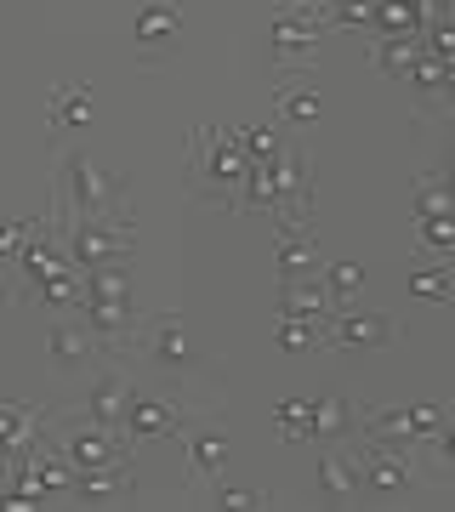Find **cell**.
<instances>
[{
	"label": "cell",
	"mask_w": 455,
	"mask_h": 512,
	"mask_svg": "<svg viewBox=\"0 0 455 512\" xmlns=\"http://www.w3.org/2000/svg\"><path fill=\"white\" fill-rule=\"evenodd\" d=\"M182 29L177 6L171 0H148L143 12H137V46H160V40H171Z\"/></svg>",
	"instance_id": "4fadbf2b"
},
{
	"label": "cell",
	"mask_w": 455,
	"mask_h": 512,
	"mask_svg": "<svg viewBox=\"0 0 455 512\" xmlns=\"http://www.w3.org/2000/svg\"><path fill=\"white\" fill-rule=\"evenodd\" d=\"M63 245H69L74 268L91 274V268H120L131 251V217H80L63 222Z\"/></svg>",
	"instance_id": "6da1fadb"
},
{
	"label": "cell",
	"mask_w": 455,
	"mask_h": 512,
	"mask_svg": "<svg viewBox=\"0 0 455 512\" xmlns=\"http://www.w3.org/2000/svg\"><path fill=\"white\" fill-rule=\"evenodd\" d=\"M444 461H450V467H455V427H450V433H444Z\"/></svg>",
	"instance_id": "83f0119b"
},
{
	"label": "cell",
	"mask_w": 455,
	"mask_h": 512,
	"mask_svg": "<svg viewBox=\"0 0 455 512\" xmlns=\"http://www.w3.org/2000/svg\"><path fill=\"white\" fill-rule=\"evenodd\" d=\"M273 336H279V348H285V353H296V348H308V342L319 336V330H313L308 319H296V313H279V325H273Z\"/></svg>",
	"instance_id": "44dd1931"
},
{
	"label": "cell",
	"mask_w": 455,
	"mask_h": 512,
	"mask_svg": "<svg viewBox=\"0 0 455 512\" xmlns=\"http://www.w3.org/2000/svg\"><path fill=\"white\" fill-rule=\"evenodd\" d=\"M40 427L35 416L23 410V404H0V450H18V444H29Z\"/></svg>",
	"instance_id": "ac0fdd59"
},
{
	"label": "cell",
	"mask_w": 455,
	"mask_h": 512,
	"mask_svg": "<svg viewBox=\"0 0 455 512\" xmlns=\"http://www.w3.org/2000/svg\"><path fill=\"white\" fill-rule=\"evenodd\" d=\"M46 228H52L46 217H18V222H0V256H6V262H18V256L29 251V239H35V234H46Z\"/></svg>",
	"instance_id": "e0dca14e"
},
{
	"label": "cell",
	"mask_w": 455,
	"mask_h": 512,
	"mask_svg": "<svg viewBox=\"0 0 455 512\" xmlns=\"http://www.w3.org/2000/svg\"><path fill=\"white\" fill-rule=\"evenodd\" d=\"M279 109H285V120H291V126H308L313 114H319V92H313V86H285Z\"/></svg>",
	"instance_id": "ffe728a7"
},
{
	"label": "cell",
	"mask_w": 455,
	"mask_h": 512,
	"mask_svg": "<svg viewBox=\"0 0 455 512\" xmlns=\"http://www.w3.org/2000/svg\"><path fill=\"white\" fill-rule=\"evenodd\" d=\"M126 404H131V387L103 376V382L91 387V399L80 404V416L97 421V427H109V433H120V427H126ZM120 439H126V433H120Z\"/></svg>",
	"instance_id": "9c48e42d"
},
{
	"label": "cell",
	"mask_w": 455,
	"mask_h": 512,
	"mask_svg": "<svg viewBox=\"0 0 455 512\" xmlns=\"http://www.w3.org/2000/svg\"><path fill=\"white\" fill-rule=\"evenodd\" d=\"M217 501H222V507H268V495H262V490H234L228 478L217 484Z\"/></svg>",
	"instance_id": "4316f807"
},
{
	"label": "cell",
	"mask_w": 455,
	"mask_h": 512,
	"mask_svg": "<svg viewBox=\"0 0 455 512\" xmlns=\"http://www.w3.org/2000/svg\"><path fill=\"white\" fill-rule=\"evenodd\" d=\"M364 427H370L382 444H393V450L410 456V444H416L421 433L444 427V404H416V410H364Z\"/></svg>",
	"instance_id": "277c9868"
},
{
	"label": "cell",
	"mask_w": 455,
	"mask_h": 512,
	"mask_svg": "<svg viewBox=\"0 0 455 512\" xmlns=\"http://www.w3.org/2000/svg\"><path fill=\"white\" fill-rule=\"evenodd\" d=\"M279 274H285V285L319 274V251H313L302 217H279Z\"/></svg>",
	"instance_id": "5b68a950"
},
{
	"label": "cell",
	"mask_w": 455,
	"mask_h": 512,
	"mask_svg": "<svg viewBox=\"0 0 455 512\" xmlns=\"http://www.w3.org/2000/svg\"><path fill=\"white\" fill-rule=\"evenodd\" d=\"M319 484H325L330 495H342V501H347V495H359V490H364V478L353 473V467H347L342 456H319Z\"/></svg>",
	"instance_id": "d6986e66"
},
{
	"label": "cell",
	"mask_w": 455,
	"mask_h": 512,
	"mask_svg": "<svg viewBox=\"0 0 455 512\" xmlns=\"http://www.w3.org/2000/svg\"><path fill=\"white\" fill-rule=\"evenodd\" d=\"M91 120V92L86 86H57L52 97V126L57 131H80Z\"/></svg>",
	"instance_id": "9a60e30c"
},
{
	"label": "cell",
	"mask_w": 455,
	"mask_h": 512,
	"mask_svg": "<svg viewBox=\"0 0 455 512\" xmlns=\"http://www.w3.org/2000/svg\"><path fill=\"white\" fill-rule=\"evenodd\" d=\"M359 478L370 490L399 495V490H410V461H404V450H393V444H370V450H359Z\"/></svg>",
	"instance_id": "8992f818"
},
{
	"label": "cell",
	"mask_w": 455,
	"mask_h": 512,
	"mask_svg": "<svg viewBox=\"0 0 455 512\" xmlns=\"http://www.w3.org/2000/svg\"><path fill=\"white\" fill-rule=\"evenodd\" d=\"M450 183H455V154H450Z\"/></svg>",
	"instance_id": "f1b7e54d"
},
{
	"label": "cell",
	"mask_w": 455,
	"mask_h": 512,
	"mask_svg": "<svg viewBox=\"0 0 455 512\" xmlns=\"http://www.w3.org/2000/svg\"><path fill=\"white\" fill-rule=\"evenodd\" d=\"M46 353H52L57 370H80V365H91L97 336H91L86 325H74V319H52V325H46Z\"/></svg>",
	"instance_id": "52a82bcc"
},
{
	"label": "cell",
	"mask_w": 455,
	"mask_h": 512,
	"mask_svg": "<svg viewBox=\"0 0 455 512\" xmlns=\"http://www.w3.org/2000/svg\"><path fill=\"white\" fill-rule=\"evenodd\" d=\"M239 148H245V160L262 165L279 154V137H273V126H251V131H239Z\"/></svg>",
	"instance_id": "7402d4cb"
},
{
	"label": "cell",
	"mask_w": 455,
	"mask_h": 512,
	"mask_svg": "<svg viewBox=\"0 0 455 512\" xmlns=\"http://www.w3.org/2000/svg\"><path fill=\"white\" fill-rule=\"evenodd\" d=\"M410 205H416V222L421 217H455V183L444 177V171H421Z\"/></svg>",
	"instance_id": "7c38bea8"
},
{
	"label": "cell",
	"mask_w": 455,
	"mask_h": 512,
	"mask_svg": "<svg viewBox=\"0 0 455 512\" xmlns=\"http://www.w3.org/2000/svg\"><path fill=\"white\" fill-rule=\"evenodd\" d=\"M148 359H154L160 370H194V365H200V353L188 348V336H182L171 319L154 325V336H148Z\"/></svg>",
	"instance_id": "30bf717a"
},
{
	"label": "cell",
	"mask_w": 455,
	"mask_h": 512,
	"mask_svg": "<svg viewBox=\"0 0 455 512\" xmlns=\"http://www.w3.org/2000/svg\"><path fill=\"white\" fill-rule=\"evenodd\" d=\"M273 421H279V427H285L291 439H308V404H302V399L279 404V410H273Z\"/></svg>",
	"instance_id": "484cf974"
},
{
	"label": "cell",
	"mask_w": 455,
	"mask_h": 512,
	"mask_svg": "<svg viewBox=\"0 0 455 512\" xmlns=\"http://www.w3.org/2000/svg\"><path fill=\"white\" fill-rule=\"evenodd\" d=\"M171 427H177V416H171V404H165V399H131L126 404V427H120V433L137 444V439H154V433H171Z\"/></svg>",
	"instance_id": "8fae6325"
},
{
	"label": "cell",
	"mask_w": 455,
	"mask_h": 512,
	"mask_svg": "<svg viewBox=\"0 0 455 512\" xmlns=\"http://www.w3.org/2000/svg\"><path fill=\"white\" fill-rule=\"evenodd\" d=\"M421 245L450 251V245H455V217H421Z\"/></svg>",
	"instance_id": "d4e9b609"
},
{
	"label": "cell",
	"mask_w": 455,
	"mask_h": 512,
	"mask_svg": "<svg viewBox=\"0 0 455 512\" xmlns=\"http://www.w3.org/2000/svg\"><path fill=\"white\" fill-rule=\"evenodd\" d=\"M114 200H120V177H109L103 165H91L86 154H69L63 160V205H69V222L109 217Z\"/></svg>",
	"instance_id": "7a4b0ae2"
},
{
	"label": "cell",
	"mask_w": 455,
	"mask_h": 512,
	"mask_svg": "<svg viewBox=\"0 0 455 512\" xmlns=\"http://www.w3.org/2000/svg\"><path fill=\"white\" fill-rule=\"evenodd\" d=\"M359 285H364V274L353 268V262H330V268H325V291L330 296H353Z\"/></svg>",
	"instance_id": "603a6c76"
},
{
	"label": "cell",
	"mask_w": 455,
	"mask_h": 512,
	"mask_svg": "<svg viewBox=\"0 0 455 512\" xmlns=\"http://www.w3.org/2000/svg\"><path fill=\"white\" fill-rule=\"evenodd\" d=\"M325 336L342 342V348H382L393 336V325H387V313H336Z\"/></svg>",
	"instance_id": "ba28073f"
},
{
	"label": "cell",
	"mask_w": 455,
	"mask_h": 512,
	"mask_svg": "<svg viewBox=\"0 0 455 512\" xmlns=\"http://www.w3.org/2000/svg\"><path fill=\"white\" fill-rule=\"evenodd\" d=\"M194 154H200L205 183H228V188L239 194V183L251 177V160H245V148H239V137H234V131L200 126V131H194Z\"/></svg>",
	"instance_id": "3957f363"
},
{
	"label": "cell",
	"mask_w": 455,
	"mask_h": 512,
	"mask_svg": "<svg viewBox=\"0 0 455 512\" xmlns=\"http://www.w3.org/2000/svg\"><path fill=\"white\" fill-rule=\"evenodd\" d=\"M182 444H188V456H194V467H200V473L222 478V467H228V439H222V433L188 427V433H182Z\"/></svg>",
	"instance_id": "5bb4252c"
},
{
	"label": "cell",
	"mask_w": 455,
	"mask_h": 512,
	"mask_svg": "<svg viewBox=\"0 0 455 512\" xmlns=\"http://www.w3.org/2000/svg\"><path fill=\"white\" fill-rule=\"evenodd\" d=\"M347 421H353V404H347V399L308 404V439H330V433H342Z\"/></svg>",
	"instance_id": "2e32d148"
},
{
	"label": "cell",
	"mask_w": 455,
	"mask_h": 512,
	"mask_svg": "<svg viewBox=\"0 0 455 512\" xmlns=\"http://www.w3.org/2000/svg\"><path fill=\"white\" fill-rule=\"evenodd\" d=\"M410 291L427 296V302H444L450 296V274L444 268H421V274H410Z\"/></svg>",
	"instance_id": "cb8c5ba5"
}]
</instances>
